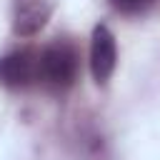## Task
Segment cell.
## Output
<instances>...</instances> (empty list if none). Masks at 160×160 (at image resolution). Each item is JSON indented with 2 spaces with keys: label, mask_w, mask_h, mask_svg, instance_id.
I'll return each instance as SVG.
<instances>
[{
  "label": "cell",
  "mask_w": 160,
  "mask_h": 160,
  "mask_svg": "<svg viewBox=\"0 0 160 160\" xmlns=\"http://www.w3.org/2000/svg\"><path fill=\"white\" fill-rule=\"evenodd\" d=\"M80 75V50L68 38H55L38 50V85L48 92H68Z\"/></svg>",
  "instance_id": "6da1fadb"
},
{
  "label": "cell",
  "mask_w": 160,
  "mask_h": 160,
  "mask_svg": "<svg viewBox=\"0 0 160 160\" xmlns=\"http://www.w3.org/2000/svg\"><path fill=\"white\" fill-rule=\"evenodd\" d=\"M0 85L8 90H25L38 85V50L18 48L0 58Z\"/></svg>",
  "instance_id": "7a4b0ae2"
},
{
  "label": "cell",
  "mask_w": 160,
  "mask_h": 160,
  "mask_svg": "<svg viewBox=\"0 0 160 160\" xmlns=\"http://www.w3.org/2000/svg\"><path fill=\"white\" fill-rule=\"evenodd\" d=\"M118 68V42L108 25H95L90 35V72L98 85H108Z\"/></svg>",
  "instance_id": "3957f363"
},
{
  "label": "cell",
  "mask_w": 160,
  "mask_h": 160,
  "mask_svg": "<svg viewBox=\"0 0 160 160\" xmlns=\"http://www.w3.org/2000/svg\"><path fill=\"white\" fill-rule=\"evenodd\" d=\"M52 0H12V32L18 38L38 35L52 18Z\"/></svg>",
  "instance_id": "277c9868"
},
{
  "label": "cell",
  "mask_w": 160,
  "mask_h": 160,
  "mask_svg": "<svg viewBox=\"0 0 160 160\" xmlns=\"http://www.w3.org/2000/svg\"><path fill=\"white\" fill-rule=\"evenodd\" d=\"M108 2L115 12H120L125 18H140L148 10H152L158 0H108Z\"/></svg>",
  "instance_id": "5b68a950"
}]
</instances>
